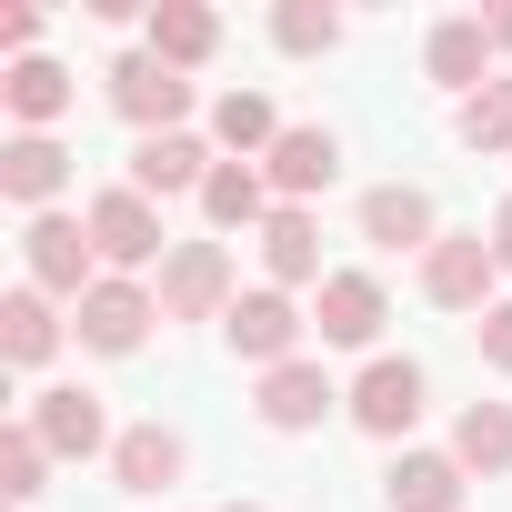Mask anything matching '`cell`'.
<instances>
[{
	"instance_id": "31",
	"label": "cell",
	"mask_w": 512,
	"mask_h": 512,
	"mask_svg": "<svg viewBox=\"0 0 512 512\" xmlns=\"http://www.w3.org/2000/svg\"><path fill=\"white\" fill-rule=\"evenodd\" d=\"M492 262H502V272H512V201H502V211H492Z\"/></svg>"
},
{
	"instance_id": "10",
	"label": "cell",
	"mask_w": 512,
	"mask_h": 512,
	"mask_svg": "<svg viewBox=\"0 0 512 512\" xmlns=\"http://www.w3.org/2000/svg\"><path fill=\"white\" fill-rule=\"evenodd\" d=\"M382 322H392V292H382V272H362V262H342V272L312 292V332H322V352H372Z\"/></svg>"
},
{
	"instance_id": "6",
	"label": "cell",
	"mask_w": 512,
	"mask_h": 512,
	"mask_svg": "<svg viewBox=\"0 0 512 512\" xmlns=\"http://www.w3.org/2000/svg\"><path fill=\"white\" fill-rule=\"evenodd\" d=\"M221 342H231V362H251V372H282V362L312 352V312H302L292 292H272V282H251V292L231 302Z\"/></svg>"
},
{
	"instance_id": "15",
	"label": "cell",
	"mask_w": 512,
	"mask_h": 512,
	"mask_svg": "<svg viewBox=\"0 0 512 512\" xmlns=\"http://www.w3.org/2000/svg\"><path fill=\"white\" fill-rule=\"evenodd\" d=\"M251 241H262V282H272V292H322V282H332V272H322V211L282 201Z\"/></svg>"
},
{
	"instance_id": "29",
	"label": "cell",
	"mask_w": 512,
	"mask_h": 512,
	"mask_svg": "<svg viewBox=\"0 0 512 512\" xmlns=\"http://www.w3.org/2000/svg\"><path fill=\"white\" fill-rule=\"evenodd\" d=\"M472 342H482V372H502V382H512V292L472 322Z\"/></svg>"
},
{
	"instance_id": "3",
	"label": "cell",
	"mask_w": 512,
	"mask_h": 512,
	"mask_svg": "<svg viewBox=\"0 0 512 512\" xmlns=\"http://www.w3.org/2000/svg\"><path fill=\"white\" fill-rule=\"evenodd\" d=\"M161 322H231L241 302V262H231V241H171V262H161Z\"/></svg>"
},
{
	"instance_id": "22",
	"label": "cell",
	"mask_w": 512,
	"mask_h": 512,
	"mask_svg": "<svg viewBox=\"0 0 512 512\" xmlns=\"http://www.w3.org/2000/svg\"><path fill=\"white\" fill-rule=\"evenodd\" d=\"M282 201H272V181H262V161H221L211 181H201V221H211V241H231V231H262Z\"/></svg>"
},
{
	"instance_id": "13",
	"label": "cell",
	"mask_w": 512,
	"mask_h": 512,
	"mask_svg": "<svg viewBox=\"0 0 512 512\" xmlns=\"http://www.w3.org/2000/svg\"><path fill=\"white\" fill-rule=\"evenodd\" d=\"M492 21L482 11H452V21H432L422 31V71H432V91H452V101H472L482 81H492Z\"/></svg>"
},
{
	"instance_id": "24",
	"label": "cell",
	"mask_w": 512,
	"mask_h": 512,
	"mask_svg": "<svg viewBox=\"0 0 512 512\" xmlns=\"http://www.w3.org/2000/svg\"><path fill=\"white\" fill-rule=\"evenodd\" d=\"M442 452H452L472 482H502V472H512V402H462Z\"/></svg>"
},
{
	"instance_id": "23",
	"label": "cell",
	"mask_w": 512,
	"mask_h": 512,
	"mask_svg": "<svg viewBox=\"0 0 512 512\" xmlns=\"http://www.w3.org/2000/svg\"><path fill=\"white\" fill-rule=\"evenodd\" d=\"M141 51H151V61H171V71H201V61L221 51V11H201V0H151Z\"/></svg>"
},
{
	"instance_id": "32",
	"label": "cell",
	"mask_w": 512,
	"mask_h": 512,
	"mask_svg": "<svg viewBox=\"0 0 512 512\" xmlns=\"http://www.w3.org/2000/svg\"><path fill=\"white\" fill-rule=\"evenodd\" d=\"M482 21H492V51L512 61V11H482Z\"/></svg>"
},
{
	"instance_id": "16",
	"label": "cell",
	"mask_w": 512,
	"mask_h": 512,
	"mask_svg": "<svg viewBox=\"0 0 512 512\" xmlns=\"http://www.w3.org/2000/svg\"><path fill=\"white\" fill-rule=\"evenodd\" d=\"M61 191H71V141L61 131H11V141H0V201L61 211Z\"/></svg>"
},
{
	"instance_id": "12",
	"label": "cell",
	"mask_w": 512,
	"mask_h": 512,
	"mask_svg": "<svg viewBox=\"0 0 512 512\" xmlns=\"http://www.w3.org/2000/svg\"><path fill=\"white\" fill-rule=\"evenodd\" d=\"M262 181H272V201H302V211H312V201L342 181V131H332V121H292V131L272 141Z\"/></svg>"
},
{
	"instance_id": "33",
	"label": "cell",
	"mask_w": 512,
	"mask_h": 512,
	"mask_svg": "<svg viewBox=\"0 0 512 512\" xmlns=\"http://www.w3.org/2000/svg\"><path fill=\"white\" fill-rule=\"evenodd\" d=\"M211 512H272V502H211Z\"/></svg>"
},
{
	"instance_id": "2",
	"label": "cell",
	"mask_w": 512,
	"mask_h": 512,
	"mask_svg": "<svg viewBox=\"0 0 512 512\" xmlns=\"http://www.w3.org/2000/svg\"><path fill=\"white\" fill-rule=\"evenodd\" d=\"M91 251H101V272H161L171 262V231H161V201L151 191H131V181H111V191H91Z\"/></svg>"
},
{
	"instance_id": "7",
	"label": "cell",
	"mask_w": 512,
	"mask_h": 512,
	"mask_svg": "<svg viewBox=\"0 0 512 512\" xmlns=\"http://www.w3.org/2000/svg\"><path fill=\"white\" fill-rule=\"evenodd\" d=\"M101 91H111V111H121L141 141L191 131V71H171V61H151V51H121V61L101 71Z\"/></svg>"
},
{
	"instance_id": "27",
	"label": "cell",
	"mask_w": 512,
	"mask_h": 512,
	"mask_svg": "<svg viewBox=\"0 0 512 512\" xmlns=\"http://www.w3.org/2000/svg\"><path fill=\"white\" fill-rule=\"evenodd\" d=\"M272 51H292V61L342 51V11H332V0H282V11H272Z\"/></svg>"
},
{
	"instance_id": "20",
	"label": "cell",
	"mask_w": 512,
	"mask_h": 512,
	"mask_svg": "<svg viewBox=\"0 0 512 512\" xmlns=\"http://www.w3.org/2000/svg\"><path fill=\"white\" fill-rule=\"evenodd\" d=\"M462 492H472V472L452 462V452H392V472H382V502L392 512H462Z\"/></svg>"
},
{
	"instance_id": "17",
	"label": "cell",
	"mask_w": 512,
	"mask_h": 512,
	"mask_svg": "<svg viewBox=\"0 0 512 512\" xmlns=\"http://www.w3.org/2000/svg\"><path fill=\"white\" fill-rule=\"evenodd\" d=\"M362 241H372V251H412V262H422V251L442 241L432 191H422V181H372V191H362Z\"/></svg>"
},
{
	"instance_id": "30",
	"label": "cell",
	"mask_w": 512,
	"mask_h": 512,
	"mask_svg": "<svg viewBox=\"0 0 512 512\" xmlns=\"http://www.w3.org/2000/svg\"><path fill=\"white\" fill-rule=\"evenodd\" d=\"M0 51H11V61L41 51V11H31V0H21V11H0Z\"/></svg>"
},
{
	"instance_id": "4",
	"label": "cell",
	"mask_w": 512,
	"mask_h": 512,
	"mask_svg": "<svg viewBox=\"0 0 512 512\" xmlns=\"http://www.w3.org/2000/svg\"><path fill=\"white\" fill-rule=\"evenodd\" d=\"M151 322H161V292L131 282V272H101V282L71 302V342L101 352V362H131V352L151 342Z\"/></svg>"
},
{
	"instance_id": "21",
	"label": "cell",
	"mask_w": 512,
	"mask_h": 512,
	"mask_svg": "<svg viewBox=\"0 0 512 512\" xmlns=\"http://www.w3.org/2000/svg\"><path fill=\"white\" fill-rule=\"evenodd\" d=\"M282 131H292V121L272 111V91H241V81H231V91L211 101V151H221V161H272Z\"/></svg>"
},
{
	"instance_id": "19",
	"label": "cell",
	"mask_w": 512,
	"mask_h": 512,
	"mask_svg": "<svg viewBox=\"0 0 512 512\" xmlns=\"http://www.w3.org/2000/svg\"><path fill=\"white\" fill-rule=\"evenodd\" d=\"M61 342H71V312L51 302V292H11V302H0V362H11V372H51L61 362Z\"/></svg>"
},
{
	"instance_id": "1",
	"label": "cell",
	"mask_w": 512,
	"mask_h": 512,
	"mask_svg": "<svg viewBox=\"0 0 512 512\" xmlns=\"http://www.w3.org/2000/svg\"><path fill=\"white\" fill-rule=\"evenodd\" d=\"M422 402H432V372H422L412 352H372V362L352 372V392H342L352 432H372V442H392V452H412V422H422Z\"/></svg>"
},
{
	"instance_id": "28",
	"label": "cell",
	"mask_w": 512,
	"mask_h": 512,
	"mask_svg": "<svg viewBox=\"0 0 512 512\" xmlns=\"http://www.w3.org/2000/svg\"><path fill=\"white\" fill-rule=\"evenodd\" d=\"M0 492H11V502H41V492H51V442H41L31 422L0 432Z\"/></svg>"
},
{
	"instance_id": "11",
	"label": "cell",
	"mask_w": 512,
	"mask_h": 512,
	"mask_svg": "<svg viewBox=\"0 0 512 512\" xmlns=\"http://www.w3.org/2000/svg\"><path fill=\"white\" fill-rule=\"evenodd\" d=\"M21 422L51 442V462H111V442H121L91 382H51V392H31V412H21Z\"/></svg>"
},
{
	"instance_id": "26",
	"label": "cell",
	"mask_w": 512,
	"mask_h": 512,
	"mask_svg": "<svg viewBox=\"0 0 512 512\" xmlns=\"http://www.w3.org/2000/svg\"><path fill=\"white\" fill-rule=\"evenodd\" d=\"M452 141L462 151H512V71H492L472 101H452Z\"/></svg>"
},
{
	"instance_id": "5",
	"label": "cell",
	"mask_w": 512,
	"mask_h": 512,
	"mask_svg": "<svg viewBox=\"0 0 512 512\" xmlns=\"http://www.w3.org/2000/svg\"><path fill=\"white\" fill-rule=\"evenodd\" d=\"M21 282L51 292V302H81L101 282V251H91V221L81 211H31L21 221Z\"/></svg>"
},
{
	"instance_id": "8",
	"label": "cell",
	"mask_w": 512,
	"mask_h": 512,
	"mask_svg": "<svg viewBox=\"0 0 512 512\" xmlns=\"http://www.w3.org/2000/svg\"><path fill=\"white\" fill-rule=\"evenodd\" d=\"M492 282H502L492 231H442V241L422 251V302H432V312H472V322H482V312L502 302Z\"/></svg>"
},
{
	"instance_id": "9",
	"label": "cell",
	"mask_w": 512,
	"mask_h": 512,
	"mask_svg": "<svg viewBox=\"0 0 512 512\" xmlns=\"http://www.w3.org/2000/svg\"><path fill=\"white\" fill-rule=\"evenodd\" d=\"M342 392H352V382H332V372H322V352H302V362L262 372V392H251V412H262V432L302 442V432H322V422L342 412Z\"/></svg>"
},
{
	"instance_id": "25",
	"label": "cell",
	"mask_w": 512,
	"mask_h": 512,
	"mask_svg": "<svg viewBox=\"0 0 512 512\" xmlns=\"http://www.w3.org/2000/svg\"><path fill=\"white\" fill-rule=\"evenodd\" d=\"M0 101H11V121H21V131H51V121L71 111V71L31 51V61H11V81H0Z\"/></svg>"
},
{
	"instance_id": "14",
	"label": "cell",
	"mask_w": 512,
	"mask_h": 512,
	"mask_svg": "<svg viewBox=\"0 0 512 512\" xmlns=\"http://www.w3.org/2000/svg\"><path fill=\"white\" fill-rule=\"evenodd\" d=\"M221 171L211 131H161V141H131V191L151 201H201V181Z\"/></svg>"
},
{
	"instance_id": "18",
	"label": "cell",
	"mask_w": 512,
	"mask_h": 512,
	"mask_svg": "<svg viewBox=\"0 0 512 512\" xmlns=\"http://www.w3.org/2000/svg\"><path fill=\"white\" fill-rule=\"evenodd\" d=\"M181 472H191V442H181L171 422H121V442H111V482H121L131 502H161Z\"/></svg>"
}]
</instances>
